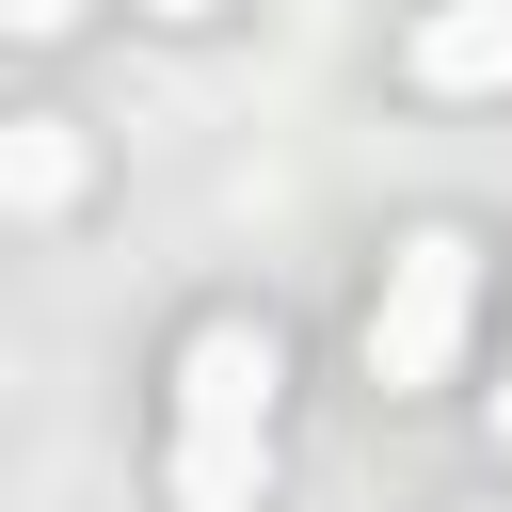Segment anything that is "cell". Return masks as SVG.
<instances>
[{
    "mask_svg": "<svg viewBox=\"0 0 512 512\" xmlns=\"http://www.w3.org/2000/svg\"><path fill=\"white\" fill-rule=\"evenodd\" d=\"M464 320H480V240L464 224H400L384 240V288H368V384L384 400H432L464 368Z\"/></svg>",
    "mask_w": 512,
    "mask_h": 512,
    "instance_id": "obj_1",
    "label": "cell"
},
{
    "mask_svg": "<svg viewBox=\"0 0 512 512\" xmlns=\"http://www.w3.org/2000/svg\"><path fill=\"white\" fill-rule=\"evenodd\" d=\"M272 384H288V336L256 304H208L176 336V432H272Z\"/></svg>",
    "mask_w": 512,
    "mask_h": 512,
    "instance_id": "obj_2",
    "label": "cell"
},
{
    "mask_svg": "<svg viewBox=\"0 0 512 512\" xmlns=\"http://www.w3.org/2000/svg\"><path fill=\"white\" fill-rule=\"evenodd\" d=\"M400 80L416 96H512V0H432L400 32Z\"/></svg>",
    "mask_w": 512,
    "mask_h": 512,
    "instance_id": "obj_3",
    "label": "cell"
},
{
    "mask_svg": "<svg viewBox=\"0 0 512 512\" xmlns=\"http://www.w3.org/2000/svg\"><path fill=\"white\" fill-rule=\"evenodd\" d=\"M0 192H16V224H64V208L96 192V144H80L64 112H16V128H0Z\"/></svg>",
    "mask_w": 512,
    "mask_h": 512,
    "instance_id": "obj_4",
    "label": "cell"
},
{
    "mask_svg": "<svg viewBox=\"0 0 512 512\" xmlns=\"http://www.w3.org/2000/svg\"><path fill=\"white\" fill-rule=\"evenodd\" d=\"M272 496V432H176V512H256Z\"/></svg>",
    "mask_w": 512,
    "mask_h": 512,
    "instance_id": "obj_5",
    "label": "cell"
},
{
    "mask_svg": "<svg viewBox=\"0 0 512 512\" xmlns=\"http://www.w3.org/2000/svg\"><path fill=\"white\" fill-rule=\"evenodd\" d=\"M0 32H16V48H64V32H80V0H0Z\"/></svg>",
    "mask_w": 512,
    "mask_h": 512,
    "instance_id": "obj_6",
    "label": "cell"
},
{
    "mask_svg": "<svg viewBox=\"0 0 512 512\" xmlns=\"http://www.w3.org/2000/svg\"><path fill=\"white\" fill-rule=\"evenodd\" d=\"M144 16H160V32H208V16H224V0H144Z\"/></svg>",
    "mask_w": 512,
    "mask_h": 512,
    "instance_id": "obj_7",
    "label": "cell"
},
{
    "mask_svg": "<svg viewBox=\"0 0 512 512\" xmlns=\"http://www.w3.org/2000/svg\"><path fill=\"white\" fill-rule=\"evenodd\" d=\"M480 416H496V464H512V384H496V400H480Z\"/></svg>",
    "mask_w": 512,
    "mask_h": 512,
    "instance_id": "obj_8",
    "label": "cell"
},
{
    "mask_svg": "<svg viewBox=\"0 0 512 512\" xmlns=\"http://www.w3.org/2000/svg\"><path fill=\"white\" fill-rule=\"evenodd\" d=\"M464 512H480V496H464Z\"/></svg>",
    "mask_w": 512,
    "mask_h": 512,
    "instance_id": "obj_9",
    "label": "cell"
}]
</instances>
